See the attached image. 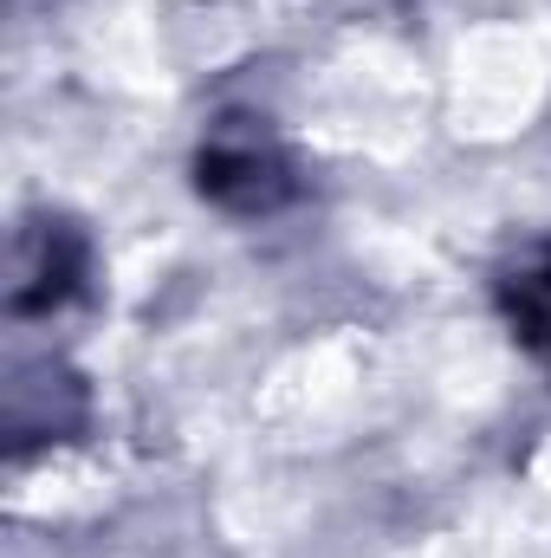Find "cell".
Here are the masks:
<instances>
[{
    "instance_id": "obj_3",
    "label": "cell",
    "mask_w": 551,
    "mask_h": 558,
    "mask_svg": "<svg viewBox=\"0 0 551 558\" xmlns=\"http://www.w3.org/2000/svg\"><path fill=\"white\" fill-rule=\"evenodd\" d=\"M500 312H506V325H513V338L526 351L551 357V247L526 254L513 274L500 279Z\"/></svg>"
},
{
    "instance_id": "obj_2",
    "label": "cell",
    "mask_w": 551,
    "mask_h": 558,
    "mask_svg": "<svg viewBox=\"0 0 551 558\" xmlns=\"http://www.w3.org/2000/svg\"><path fill=\"white\" fill-rule=\"evenodd\" d=\"M91 286V234L78 221H33L13 241V279H7V312L39 318L72 305Z\"/></svg>"
},
{
    "instance_id": "obj_1",
    "label": "cell",
    "mask_w": 551,
    "mask_h": 558,
    "mask_svg": "<svg viewBox=\"0 0 551 558\" xmlns=\"http://www.w3.org/2000/svg\"><path fill=\"white\" fill-rule=\"evenodd\" d=\"M195 189L221 215H279L298 195V169L267 118H221L195 149Z\"/></svg>"
}]
</instances>
